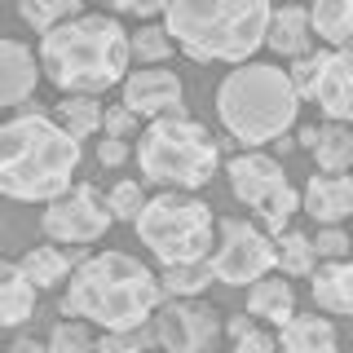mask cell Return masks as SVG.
Here are the masks:
<instances>
[{
	"label": "cell",
	"instance_id": "6da1fadb",
	"mask_svg": "<svg viewBox=\"0 0 353 353\" xmlns=\"http://www.w3.org/2000/svg\"><path fill=\"white\" fill-rule=\"evenodd\" d=\"M163 305V283L128 252H102L88 256L71 274L62 292V318H84L106 331H132L150 323L154 309Z\"/></svg>",
	"mask_w": 353,
	"mask_h": 353
},
{
	"label": "cell",
	"instance_id": "7a4b0ae2",
	"mask_svg": "<svg viewBox=\"0 0 353 353\" xmlns=\"http://www.w3.org/2000/svg\"><path fill=\"white\" fill-rule=\"evenodd\" d=\"M80 168V141L44 110H22L0 124V194L22 203H49L71 190Z\"/></svg>",
	"mask_w": 353,
	"mask_h": 353
},
{
	"label": "cell",
	"instance_id": "3957f363",
	"mask_svg": "<svg viewBox=\"0 0 353 353\" xmlns=\"http://www.w3.org/2000/svg\"><path fill=\"white\" fill-rule=\"evenodd\" d=\"M128 62L132 36L106 14H80L40 40V71L62 93H106L128 75Z\"/></svg>",
	"mask_w": 353,
	"mask_h": 353
},
{
	"label": "cell",
	"instance_id": "277c9868",
	"mask_svg": "<svg viewBox=\"0 0 353 353\" xmlns=\"http://www.w3.org/2000/svg\"><path fill=\"white\" fill-rule=\"evenodd\" d=\"M270 0H168L163 27L194 62H252L270 36Z\"/></svg>",
	"mask_w": 353,
	"mask_h": 353
},
{
	"label": "cell",
	"instance_id": "5b68a950",
	"mask_svg": "<svg viewBox=\"0 0 353 353\" xmlns=\"http://www.w3.org/2000/svg\"><path fill=\"white\" fill-rule=\"evenodd\" d=\"M216 115L221 124L248 146L283 137L301 115V93L292 75L274 62H239L216 88Z\"/></svg>",
	"mask_w": 353,
	"mask_h": 353
},
{
	"label": "cell",
	"instance_id": "8992f818",
	"mask_svg": "<svg viewBox=\"0 0 353 353\" xmlns=\"http://www.w3.org/2000/svg\"><path fill=\"white\" fill-rule=\"evenodd\" d=\"M137 163H141V181L199 190L203 181H212L221 150L203 124H194L185 115H168V119H150V128L141 132Z\"/></svg>",
	"mask_w": 353,
	"mask_h": 353
},
{
	"label": "cell",
	"instance_id": "52a82bcc",
	"mask_svg": "<svg viewBox=\"0 0 353 353\" xmlns=\"http://www.w3.org/2000/svg\"><path fill=\"white\" fill-rule=\"evenodd\" d=\"M137 239L154 252L159 265H185V261H208L212 252V208L194 194H154L132 221Z\"/></svg>",
	"mask_w": 353,
	"mask_h": 353
},
{
	"label": "cell",
	"instance_id": "ba28073f",
	"mask_svg": "<svg viewBox=\"0 0 353 353\" xmlns=\"http://www.w3.org/2000/svg\"><path fill=\"white\" fill-rule=\"evenodd\" d=\"M225 176H230V190H234L239 203L256 208L265 216L270 234H283L287 221L301 212V194L287 185L283 163L270 159V154H239V159H230Z\"/></svg>",
	"mask_w": 353,
	"mask_h": 353
},
{
	"label": "cell",
	"instance_id": "9c48e42d",
	"mask_svg": "<svg viewBox=\"0 0 353 353\" xmlns=\"http://www.w3.org/2000/svg\"><path fill=\"white\" fill-rule=\"evenodd\" d=\"M208 265H212V279L225 287H248L265 279L270 270H279V248L265 230L248 225L239 216L221 221V243L216 252H208Z\"/></svg>",
	"mask_w": 353,
	"mask_h": 353
},
{
	"label": "cell",
	"instance_id": "30bf717a",
	"mask_svg": "<svg viewBox=\"0 0 353 353\" xmlns=\"http://www.w3.org/2000/svg\"><path fill=\"white\" fill-rule=\"evenodd\" d=\"M110 221L115 216H110L106 199L84 181L71 185V190L58 194V199H49L44 212H40V225L53 243H93V239L106 234Z\"/></svg>",
	"mask_w": 353,
	"mask_h": 353
},
{
	"label": "cell",
	"instance_id": "8fae6325",
	"mask_svg": "<svg viewBox=\"0 0 353 353\" xmlns=\"http://www.w3.org/2000/svg\"><path fill=\"white\" fill-rule=\"evenodd\" d=\"M154 331L163 353H208L221 336V314L194 296H168L154 309Z\"/></svg>",
	"mask_w": 353,
	"mask_h": 353
},
{
	"label": "cell",
	"instance_id": "7c38bea8",
	"mask_svg": "<svg viewBox=\"0 0 353 353\" xmlns=\"http://www.w3.org/2000/svg\"><path fill=\"white\" fill-rule=\"evenodd\" d=\"M124 106L141 119H168L185 115V88L176 80V71L163 66H141V71L124 75Z\"/></svg>",
	"mask_w": 353,
	"mask_h": 353
},
{
	"label": "cell",
	"instance_id": "4fadbf2b",
	"mask_svg": "<svg viewBox=\"0 0 353 353\" xmlns=\"http://www.w3.org/2000/svg\"><path fill=\"white\" fill-rule=\"evenodd\" d=\"M309 102H318V110L336 124H353V44L327 53V66L318 75Z\"/></svg>",
	"mask_w": 353,
	"mask_h": 353
},
{
	"label": "cell",
	"instance_id": "5bb4252c",
	"mask_svg": "<svg viewBox=\"0 0 353 353\" xmlns=\"http://www.w3.org/2000/svg\"><path fill=\"white\" fill-rule=\"evenodd\" d=\"M301 208L318 221V225H340L345 216H353V176L318 168L309 176V185H305Z\"/></svg>",
	"mask_w": 353,
	"mask_h": 353
},
{
	"label": "cell",
	"instance_id": "9a60e30c",
	"mask_svg": "<svg viewBox=\"0 0 353 353\" xmlns=\"http://www.w3.org/2000/svg\"><path fill=\"white\" fill-rule=\"evenodd\" d=\"M40 66L36 53L18 40H0V106H18L36 93Z\"/></svg>",
	"mask_w": 353,
	"mask_h": 353
},
{
	"label": "cell",
	"instance_id": "2e32d148",
	"mask_svg": "<svg viewBox=\"0 0 353 353\" xmlns=\"http://www.w3.org/2000/svg\"><path fill=\"white\" fill-rule=\"evenodd\" d=\"M36 292L22 261H0V327H22L36 314Z\"/></svg>",
	"mask_w": 353,
	"mask_h": 353
},
{
	"label": "cell",
	"instance_id": "e0dca14e",
	"mask_svg": "<svg viewBox=\"0 0 353 353\" xmlns=\"http://www.w3.org/2000/svg\"><path fill=\"white\" fill-rule=\"evenodd\" d=\"M301 146L314 150L323 172H349L353 168V128L349 124H323V128H301Z\"/></svg>",
	"mask_w": 353,
	"mask_h": 353
},
{
	"label": "cell",
	"instance_id": "ac0fdd59",
	"mask_svg": "<svg viewBox=\"0 0 353 353\" xmlns=\"http://www.w3.org/2000/svg\"><path fill=\"white\" fill-rule=\"evenodd\" d=\"M279 58H305L309 44H314V22H309V9L301 5H283L279 14L270 18V36H265Z\"/></svg>",
	"mask_w": 353,
	"mask_h": 353
},
{
	"label": "cell",
	"instance_id": "d6986e66",
	"mask_svg": "<svg viewBox=\"0 0 353 353\" xmlns=\"http://www.w3.org/2000/svg\"><path fill=\"white\" fill-rule=\"evenodd\" d=\"M314 305L327 314H353V261H327L314 274Z\"/></svg>",
	"mask_w": 353,
	"mask_h": 353
},
{
	"label": "cell",
	"instance_id": "ffe728a7",
	"mask_svg": "<svg viewBox=\"0 0 353 353\" xmlns=\"http://www.w3.org/2000/svg\"><path fill=\"white\" fill-rule=\"evenodd\" d=\"M283 353H336V327L318 314H292L283 323Z\"/></svg>",
	"mask_w": 353,
	"mask_h": 353
},
{
	"label": "cell",
	"instance_id": "44dd1931",
	"mask_svg": "<svg viewBox=\"0 0 353 353\" xmlns=\"http://www.w3.org/2000/svg\"><path fill=\"white\" fill-rule=\"evenodd\" d=\"M248 314L252 318H270V323H287V318L296 314V292H292V283H283V274L279 279H256L252 283V292H248Z\"/></svg>",
	"mask_w": 353,
	"mask_h": 353
},
{
	"label": "cell",
	"instance_id": "7402d4cb",
	"mask_svg": "<svg viewBox=\"0 0 353 353\" xmlns=\"http://www.w3.org/2000/svg\"><path fill=\"white\" fill-rule=\"evenodd\" d=\"M309 22H314V36L327 40L331 49L353 44V0H314Z\"/></svg>",
	"mask_w": 353,
	"mask_h": 353
},
{
	"label": "cell",
	"instance_id": "603a6c76",
	"mask_svg": "<svg viewBox=\"0 0 353 353\" xmlns=\"http://www.w3.org/2000/svg\"><path fill=\"white\" fill-rule=\"evenodd\" d=\"M58 115H62V128L71 132L75 141H84V137H93V132L102 128L106 106L93 102V93H66L58 102Z\"/></svg>",
	"mask_w": 353,
	"mask_h": 353
},
{
	"label": "cell",
	"instance_id": "cb8c5ba5",
	"mask_svg": "<svg viewBox=\"0 0 353 353\" xmlns=\"http://www.w3.org/2000/svg\"><path fill=\"white\" fill-rule=\"evenodd\" d=\"M71 256H66L62 248H31L27 256H22V270L31 274V283L36 287H58L71 279Z\"/></svg>",
	"mask_w": 353,
	"mask_h": 353
},
{
	"label": "cell",
	"instance_id": "d4e9b609",
	"mask_svg": "<svg viewBox=\"0 0 353 353\" xmlns=\"http://www.w3.org/2000/svg\"><path fill=\"white\" fill-rule=\"evenodd\" d=\"M80 5H84V0H18V14H22L27 27H36L40 36H44V31L62 27V22H71V18H80Z\"/></svg>",
	"mask_w": 353,
	"mask_h": 353
},
{
	"label": "cell",
	"instance_id": "484cf974",
	"mask_svg": "<svg viewBox=\"0 0 353 353\" xmlns=\"http://www.w3.org/2000/svg\"><path fill=\"white\" fill-rule=\"evenodd\" d=\"M274 248H279V270L283 274H296V279H301V274L318 270V248H314L309 234H301V230H283Z\"/></svg>",
	"mask_w": 353,
	"mask_h": 353
},
{
	"label": "cell",
	"instance_id": "4316f807",
	"mask_svg": "<svg viewBox=\"0 0 353 353\" xmlns=\"http://www.w3.org/2000/svg\"><path fill=\"white\" fill-rule=\"evenodd\" d=\"M159 283H163V296H199L216 279H212V265L208 261H185V265H163Z\"/></svg>",
	"mask_w": 353,
	"mask_h": 353
},
{
	"label": "cell",
	"instance_id": "83f0119b",
	"mask_svg": "<svg viewBox=\"0 0 353 353\" xmlns=\"http://www.w3.org/2000/svg\"><path fill=\"white\" fill-rule=\"evenodd\" d=\"M132 58L141 66H163L172 58V36L168 27H141L137 36H132Z\"/></svg>",
	"mask_w": 353,
	"mask_h": 353
},
{
	"label": "cell",
	"instance_id": "f1b7e54d",
	"mask_svg": "<svg viewBox=\"0 0 353 353\" xmlns=\"http://www.w3.org/2000/svg\"><path fill=\"white\" fill-rule=\"evenodd\" d=\"M88 349H93V336H88L84 318H66V323L53 327L49 353H88Z\"/></svg>",
	"mask_w": 353,
	"mask_h": 353
},
{
	"label": "cell",
	"instance_id": "f546056e",
	"mask_svg": "<svg viewBox=\"0 0 353 353\" xmlns=\"http://www.w3.org/2000/svg\"><path fill=\"white\" fill-rule=\"evenodd\" d=\"M106 208H110V216H115V221H137V212L146 208V199H141V185H137V181H119L115 190H110Z\"/></svg>",
	"mask_w": 353,
	"mask_h": 353
},
{
	"label": "cell",
	"instance_id": "4dcf8cb0",
	"mask_svg": "<svg viewBox=\"0 0 353 353\" xmlns=\"http://www.w3.org/2000/svg\"><path fill=\"white\" fill-rule=\"evenodd\" d=\"M323 66H327V53H305V58H292V84H296V93L301 97H314V84H318V75H323Z\"/></svg>",
	"mask_w": 353,
	"mask_h": 353
},
{
	"label": "cell",
	"instance_id": "1f68e13d",
	"mask_svg": "<svg viewBox=\"0 0 353 353\" xmlns=\"http://www.w3.org/2000/svg\"><path fill=\"white\" fill-rule=\"evenodd\" d=\"M314 248H318V261H345V252L353 248V243H349V234L340 225H318Z\"/></svg>",
	"mask_w": 353,
	"mask_h": 353
},
{
	"label": "cell",
	"instance_id": "d6a6232c",
	"mask_svg": "<svg viewBox=\"0 0 353 353\" xmlns=\"http://www.w3.org/2000/svg\"><path fill=\"white\" fill-rule=\"evenodd\" d=\"M137 119L141 115H132V110L119 102V106H106V119H102V128H106V137H132V132H137Z\"/></svg>",
	"mask_w": 353,
	"mask_h": 353
},
{
	"label": "cell",
	"instance_id": "836d02e7",
	"mask_svg": "<svg viewBox=\"0 0 353 353\" xmlns=\"http://www.w3.org/2000/svg\"><path fill=\"white\" fill-rule=\"evenodd\" d=\"M88 353H141V349H137V340H132L128 331H106L102 340H93Z\"/></svg>",
	"mask_w": 353,
	"mask_h": 353
},
{
	"label": "cell",
	"instance_id": "e575fe53",
	"mask_svg": "<svg viewBox=\"0 0 353 353\" xmlns=\"http://www.w3.org/2000/svg\"><path fill=\"white\" fill-rule=\"evenodd\" d=\"M128 154L132 150H128L124 137H102V141H97V159H102V168H119Z\"/></svg>",
	"mask_w": 353,
	"mask_h": 353
},
{
	"label": "cell",
	"instance_id": "d590c367",
	"mask_svg": "<svg viewBox=\"0 0 353 353\" xmlns=\"http://www.w3.org/2000/svg\"><path fill=\"white\" fill-rule=\"evenodd\" d=\"M110 9H119V14H137V18H150V14H163L168 9V0H106Z\"/></svg>",
	"mask_w": 353,
	"mask_h": 353
},
{
	"label": "cell",
	"instance_id": "8d00e7d4",
	"mask_svg": "<svg viewBox=\"0 0 353 353\" xmlns=\"http://www.w3.org/2000/svg\"><path fill=\"white\" fill-rule=\"evenodd\" d=\"M234 353H274V336H265V331L252 327L248 336L234 340Z\"/></svg>",
	"mask_w": 353,
	"mask_h": 353
},
{
	"label": "cell",
	"instance_id": "74e56055",
	"mask_svg": "<svg viewBox=\"0 0 353 353\" xmlns=\"http://www.w3.org/2000/svg\"><path fill=\"white\" fill-rule=\"evenodd\" d=\"M0 353H49V345H40V340H31V336H18L9 349H0Z\"/></svg>",
	"mask_w": 353,
	"mask_h": 353
},
{
	"label": "cell",
	"instance_id": "f35d334b",
	"mask_svg": "<svg viewBox=\"0 0 353 353\" xmlns=\"http://www.w3.org/2000/svg\"><path fill=\"white\" fill-rule=\"evenodd\" d=\"M225 331H230V336H248V331H252V314H234V318H230V323H225Z\"/></svg>",
	"mask_w": 353,
	"mask_h": 353
},
{
	"label": "cell",
	"instance_id": "ab89813d",
	"mask_svg": "<svg viewBox=\"0 0 353 353\" xmlns=\"http://www.w3.org/2000/svg\"><path fill=\"white\" fill-rule=\"evenodd\" d=\"M336 353H340V349H336Z\"/></svg>",
	"mask_w": 353,
	"mask_h": 353
}]
</instances>
